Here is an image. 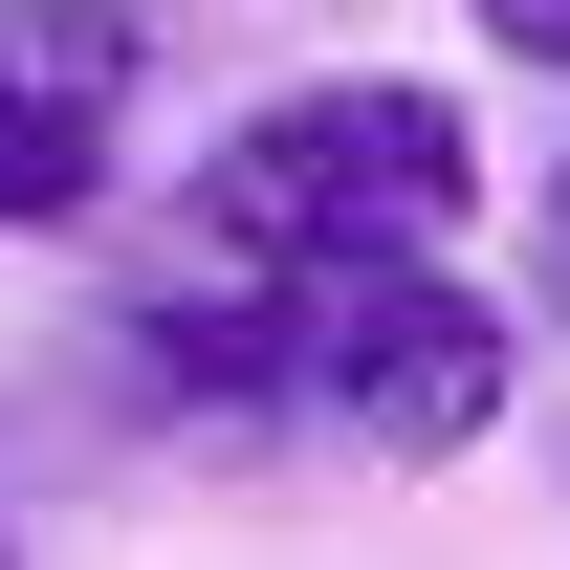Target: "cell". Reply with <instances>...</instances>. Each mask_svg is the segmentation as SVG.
<instances>
[{
  "instance_id": "1",
  "label": "cell",
  "mask_w": 570,
  "mask_h": 570,
  "mask_svg": "<svg viewBox=\"0 0 570 570\" xmlns=\"http://www.w3.org/2000/svg\"><path fill=\"white\" fill-rule=\"evenodd\" d=\"M264 285H285V439L439 483L527 417V330H504V285H461V242H352V264H264Z\"/></svg>"
},
{
  "instance_id": "5",
  "label": "cell",
  "mask_w": 570,
  "mask_h": 570,
  "mask_svg": "<svg viewBox=\"0 0 570 570\" xmlns=\"http://www.w3.org/2000/svg\"><path fill=\"white\" fill-rule=\"evenodd\" d=\"M549 285H570V176H549Z\"/></svg>"
},
{
  "instance_id": "2",
  "label": "cell",
  "mask_w": 570,
  "mask_h": 570,
  "mask_svg": "<svg viewBox=\"0 0 570 570\" xmlns=\"http://www.w3.org/2000/svg\"><path fill=\"white\" fill-rule=\"evenodd\" d=\"M483 219V110L417 67H330V88H264L219 110L176 242H242V264H352V242H461Z\"/></svg>"
},
{
  "instance_id": "4",
  "label": "cell",
  "mask_w": 570,
  "mask_h": 570,
  "mask_svg": "<svg viewBox=\"0 0 570 570\" xmlns=\"http://www.w3.org/2000/svg\"><path fill=\"white\" fill-rule=\"evenodd\" d=\"M461 22H483L504 67H570V0H461Z\"/></svg>"
},
{
  "instance_id": "3",
  "label": "cell",
  "mask_w": 570,
  "mask_h": 570,
  "mask_svg": "<svg viewBox=\"0 0 570 570\" xmlns=\"http://www.w3.org/2000/svg\"><path fill=\"white\" fill-rule=\"evenodd\" d=\"M154 88L132 0H0V242L110 219V110Z\"/></svg>"
}]
</instances>
